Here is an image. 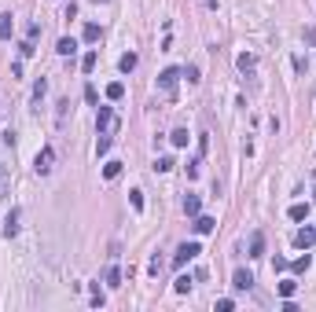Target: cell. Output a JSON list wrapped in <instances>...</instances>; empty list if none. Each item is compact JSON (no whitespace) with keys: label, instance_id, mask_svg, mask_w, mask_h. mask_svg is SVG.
<instances>
[{"label":"cell","instance_id":"74e56055","mask_svg":"<svg viewBox=\"0 0 316 312\" xmlns=\"http://www.w3.org/2000/svg\"><path fill=\"white\" fill-rule=\"evenodd\" d=\"M202 4H206V7H217V0H202Z\"/></svg>","mask_w":316,"mask_h":312},{"label":"cell","instance_id":"9a60e30c","mask_svg":"<svg viewBox=\"0 0 316 312\" xmlns=\"http://www.w3.org/2000/svg\"><path fill=\"white\" fill-rule=\"evenodd\" d=\"M55 52H59V55H74V52H78V41H74V37H59Z\"/></svg>","mask_w":316,"mask_h":312},{"label":"cell","instance_id":"8d00e7d4","mask_svg":"<svg viewBox=\"0 0 316 312\" xmlns=\"http://www.w3.org/2000/svg\"><path fill=\"white\" fill-rule=\"evenodd\" d=\"M287 268H291V264H287L283 257H276V261H272V272H287Z\"/></svg>","mask_w":316,"mask_h":312},{"label":"cell","instance_id":"4fadbf2b","mask_svg":"<svg viewBox=\"0 0 316 312\" xmlns=\"http://www.w3.org/2000/svg\"><path fill=\"white\" fill-rule=\"evenodd\" d=\"M261 253H265V235L254 232L250 235V257H261Z\"/></svg>","mask_w":316,"mask_h":312},{"label":"cell","instance_id":"5b68a950","mask_svg":"<svg viewBox=\"0 0 316 312\" xmlns=\"http://www.w3.org/2000/svg\"><path fill=\"white\" fill-rule=\"evenodd\" d=\"M313 242H316V228H309V224H305V228H298V235H294V246L309 250Z\"/></svg>","mask_w":316,"mask_h":312},{"label":"cell","instance_id":"44dd1931","mask_svg":"<svg viewBox=\"0 0 316 312\" xmlns=\"http://www.w3.org/2000/svg\"><path fill=\"white\" fill-rule=\"evenodd\" d=\"M110 144H114V140H110V132H99V144H96V155L103 158L107 151H110Z\"/></svg>","mask_w":316,"mask_h":312},{"label":"cell","instance_id":"603a6c76","mask_svg":"<svg viewBox=\"0 0 316 312\" xmlns=\"http://www.w3.org/2000/svg\"><path fill=\"white\" fill-rule=\"evenodd\" d=\"M180 74L188 78V84H199V81H202V78H199V66H195V63H188V66H184Z\"/></svg>","mask_w":316,"mask_h":312},{"label":"cell","instance_id":"2e32d148","mask_svg":"<svg viewBox=\"0 0 316 312\" xmlns=\"http://www.w3.org/2000/svg\"><path fill=\"white\" fill-rule=\"evenodd\" d=\"M309 264H313V257H309V250H305L302 257L291 264V272H294V276H305V272H309Z\"/></svg>","mask_w":316,"mask_h":312},{"label":"cell","instance_id":"6da1fadb","mask_svg":"<svg viewBox=\"0 0 316 312\" xmlns=\"http://www.w3.org/2000/svg\"><path fill=\"white\" fill-rule=\"evenodd\" d=\"M33 169H37L41 176H48L52 169H55V147H48V144H44L41 151H37V158H33Z\"/></svg>","mask_w":316,"mask_h":312},{"label":"cell","instance_id":"ab89813d","mask_svg":"<svg viewBox=\"0 0 316 312\" xmlns=\"http://www.w3.org/2000/svg\"><path fill=\"white\" fill-rule=\"evenodd\" d=\"M96 4H103V0H96Z\"/></svg>","mask_w":316,"mask_h":312},{"label":"cell","instance_id":"e0dca14e","mask_svg":"<svg viewBox=\"0 0 316 312\" xmlns=\"http://www.w3.org/2000/svg\"><path fill=\"white\" fill-rule=\"evenodd\" d=\"M103 279H107V287H114V290H118V287H122V268H118V264H110Z\"/></svg>","mask_w":316,"mask_h":312},{"label":"cell","instance_id":"52a82bcc","mask_svg":"<svg viewBox=\"0 0 316 312\" xmlns=\"http://www.w3.org/2000/svg\"><path fill=\"white\" fill-rule=\"evenodd\" d=\"M236 66H239L243 74H254V70H257V55H254V52H243V55L236 59Z\"/></svg>","mask_w":316,"mask_h":312},{"label":"cell","instance_id":"ac0fdd59","mask_svg":"<svg viewBox=\"0 0 316 312\" xmlns=\"http://www.w3.org/2000/svg\"><path fill=\"white\" fill-rule=\"evenodd\" d=\"M122 96H125V84H122V81H110V84H107V99H110V103H118Z\"/></svg>","mask_w":316,"mask_h":312},{"label":"cell","instance_id":"4316f807","mask_svg":"<svg viewBox=\"0 0 316 312\" xmlns=\"http://www.w3.org/2000/svg\"><path fill=\"white\" fill-rule=\"evenodd\" d=\"M7 114H11V99H7V92L0 88V121H4Z\"/></svg>","mask_w":316,"mask_h":312},{"label":"cell","instance_id":"836d02e7","mask_svg":"<svg viewBox=\"0 0 316 312\" xmlns=\"http://www.w3.org/2000/svg\"><path fill=\"white\" fill-rule=\"evenodd\" d=\"M26 37H30V41H37V37H41V22H30V30H26Z\"/></svg>","mask_w":316,"mask_h":312},{"label":"cell","instance_id":"9c48e42d","mask_svg":"<svg viewBox=\"0 0 316 312\" xmlns=\"http://www.w3.org/2000/svg\"><path fill=\"white\" fill-rule=\"evenodd\" d=\"M191 228L199 232V235H210L213 228H217V221H213V217H202V213H199V217H195V224H191Z\"/></svg>","mask_w":316,"mask_h":312},{"label":"cell","instance_id":"8992f818","mask_svg":"<svg viewBox=\"0 0 316 312\" xmlns=\"http://www.w3.org/2000/svg\"><path fill=\"white\" fill-rule=\"evenodd\" d=\"M232 287H236V290H250V287H254V276H250L246 268H236V276H232Z\"/></svg>","mask_w":316,"mask_h":312},{"label":"cell","instance_id":"7a4b0ae2","mask_svg":"<svg viewBox=\"0 0 316 312\" xmlns=\"http://www.w3.org/2000/svg\"><path fill=\"white\" fill-rule=\"evenodd\" d=\"M176 81H180V70H176V66H165V70L158 74V88H162L165 96H173V92H176Z\"/></svg>","mask_w":316,"mask_h":312},{"label":"cell","instance_id":"7c38bea8","mask_svg":"<svg viewBox=\"0 0 316 312\" xmlns=\"http://www.w3.org/2000/svg\"><path fill=\"white\" fill-rule=\"evenodd\" d=\"M136 63H140V59H136V52H125L122 59H118V70H122V74H133Z\"/></svg>","mask_w":316,"mask_h":312},{"label":"cell","instance_id":"d590c367","mask_svg":"<svg viewBox=\"0 0 316 312\" xmlns=\"http://www.w3.org/2000/svg\"><path fill=\"white\" fill-rule=\"evenodd\" d=\"M195 176H199V158H195V162H188V180H195Z\"/></svg>","mask_w":316,"mask_h":312},{"label":"cell","instance_id":"f35d334b","mask_svg":"<svg viewBox=\"0 0 316 312\" xmlns=\"http://www.w3.org/2000/svg\"><path fill=\"white\" fill-rule=\"evenodd\" d=\"M313 195H316V173H313Z\"/></svg>","mask_w":316,"mask_h":312},{"label":"cell","instance_id":"e575fe53","mask_svg":"<svg viewBox=\"0 0 316 312\" xmlns=\"http://www.w3.org/2000/svg\"><path fill=\"white\" fill-rule=\"evenodd\" d=\"M294 70H298V74H305V70H309V63H305L302 55H294Z\"/></svg>","mask_w":316,"mask_h":312},{"label":"cell","instance_id":"ffe728a7","mask_svg":"<svg viewBox=\"0 0 316 312\" xmlns=\"http://www.w3.org/2000/svg\"><path fill=\"white\" fill-rule=\"evenodd\" d=\"M287 217H291V221H305V217H309V206H305V202H294L291 210H287Z\"/></svg>","mask_w":316,"mask_h":312},{"label":"cell","instance_id":"d4e9b609","mask_svg":"<svg viewBox=\"0 0 316 312\" xmlns=\"http://www.w3.org/2000/svg\"><path fill=\"white\" fill-rule=\"evenodd\" d=\"M96 63H99V55H96V52H88L85 59H81V70H85V74H92V70H96Z\"/></svg>","mask_w":316,"mask_h":312},{"label":"cell","instance_id":"f546056e","mask_svg":"<svg viewBox=\"0 0 316 312\" xmlns=\"http://www.w3.org/2000/svg\"><path fill=\"white\" fill-rule=\"evenodd\" d=\"M294 290H298V283H294V279H283L280 283V294L283 298H294Z\"/></svg>","mask_w":316,"mask_h":312},{"label":"cell","instance_id":"30bf717a","mask_svg":"<svg viewBox=\"0 0 316 312\" xmlns=\"http://www.w3.org/2000/svg\"><path fill=\"white\" fill-rule=\"evenodd\" d=\"M18 217H22L18 210L7 213V221H4V235H7V239H15V235H18Z\"/></svg>","mask_w":316,"mask_h":312},{"label":"cell","instance_id":"83f0119b","mask_svg":"<svg viewBox=\"0 0 316 312\" xmlns=\"http://www.w3.org/2000/svg\"><path fill=\"white\" fill-rule=\"evenodd\" d=\"M173 290H176V294H188V290H191V276H180L173 283Z\"/></svg>","mask_w":316,"mask_h":312},{"label":"cell","instance_id":"3957f363","mask_svg":"<svg viewBox=\"0 0 316 312\" xmlns=\"http://www.w3.org/2000/svg\"><path fill=\"white\" fill-rule=\"evenodd\" d=\"M199 253H202V246H199V242H184V246L173 253V264H176V268H184V264H188V261H195Z\"/></svg>","mask_w":316,"mask_h":312},{"label":"cell","instance_id":"484cf974","mask_svg":"<svg viewBox=\"0 0 316 312\" xmlns=\"http://www.w3.org/2000/svg\"><path fill=\"white\" fill-rule=\"evenodd\" d=\"M81 37H85L88 44H96V41H99V26H96V22H88V26H85V33H81Z\"/></svg>","mask_w":316,"mask_h":312},{"label":"cell","instance_id":"7402d4cb","mask_svg":"<svg viewBox=\"0 0 316 312\" xmlns=\"http://www.w3.org/2000/svg\"><path fill=\"white\" fill-rule=\"evenodd\" d=\"M103 176H107V180H118V176H122V162H107L103 165Z\"/></svg>","mask_w":316,"mask_h":312},{"label":"cell","instance_id":"277c9868","mask_svg":"<svg viewBox=\"0 0 316 312\" xmlns=\"http://www.w3.org/2000/svg\"><path fill=\"white\" fill-rule=\"evenodd\" d=\"M114 129H118L114 110H110V107H99L96 110V132H114Z\"/></svg>","mask_w":316,"mask_h":312},{"label":"cell","instance_id":"d6986e66","mask_svg":"<svg viewBox=\"0 0 316 312\" xmlns=\"http://www.w3.org/2000/svg\"><path fill=\"white\" fill-rule=\"evenodd\" d=\"M44 92H48V81L41 78V81L33 84V110H41V99H44Z\"/></svg>","mask_w":316,"mask_h":312},{"label":"cell","instance_id":"d6a6232c","mask_svg":"<svg viewBox=\"0 0 316 312\" xmlns=\"http://www.w3.org/2000/svg\"><path fill=\"white\" fill-rule=\"evenodd\" d=\"M232 309H236V301H232V298H221L217 301V312H232Z\"/></svg>","mask_w":316,"mask_h":312},{"label":"cell","instance_id":"ba28073f","mask_svg":"<svg viewBox=\"0 0 316 312\" xmlns=\"http://www.w3.org/2000/svg\"><path fill=\"white\" fill-rule=\"evenodd\" d=\"M11 33H15V18L11 11H4L0 15V41H11Z\"/></svg>","mask_w":316,"mask_h":312},{"label":"cell","instance_id":"8fae6325","mask_svg":"<svg viewBox=\"0 0 316 312\" xmlns=\"http://www.w3.org/2000/svg\"><path fill=\"white\" fill-rule=\"evenodd\" d=\"M184 213H188V217H199L202 213V198L199 195H188V198H184Z\"/></svg>","mask_w":316,"mask_h":312},{"label":"cell","instance_id":"4dcf8cb0","mask_svg":"<svg viewBox=\"0 0 316 312\" xmlns=\"http://www.w3.org/2000/svg\"><path fill=\"white\" fill-rule=\"evenodd\" d=\"M18 52H22V59H30V55L37 52V48H33V41H30V37H26V41H22V44H18Z\"/></svg>","mask_w":316,"mask_h":312},{"label":"cell","instance_id":"5bb4252c","mask_svg":"<svg viewBox=\"0 0 316 312\" xmlns=\"http://www.w3.org/2000/svg\"><path fill=\"white\" fill-rule=\"evenodd\" d=\"M11 195V173H7V165L0 162V198H7Z\"/></svg>","mask_w":316,"mask_h":312},{"label":"cell","instance_id":"cb8c5ba5","mask_svg":"<svg viewBox=\"0 0 316 312\" xmlns=\"http://www.w3.org/2000/svg\"><path fill=\"white\" fill-rule=\"evenodd\" d=\"M173 147H188V129H173Z\"/></svg>","mask_w":316,"mask_h":312},{"label":"cell","instance_id":"f1b7e54d","mask_svg":"<svg viewBox=\"0 0 316 312\" xmlns=\"http://www.w3.org/2000/svg\"><path fill=\"white\" fill-rule=\"evenodd\" d=\"M173 165H176V162H173L169 155H162V158H158V162H155V169H158V173H169Z\"/></svg>","mask_w":316,"mask_h":312},{"label":"cell","instance_id":"1f68e13d","mask_svg":"<svg viewBox=\"0 0 316 312\" xmlns=\"http://www.w3.org/2000/svg\"><path fill=\"white\" fill-rule=\"evenodd\" d=\"M129 202H133V210H144V191H129Z\"/></svg>","mask_w":316,"mask_h":312}]
</instances>
